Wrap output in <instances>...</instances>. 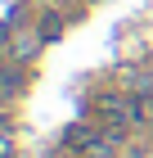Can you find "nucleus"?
Listing matches in <instances>:
<instances>
[{
    "label": "nucleus",
    "instance_id": "nucleus-1",
    "mask_svg": "<svg viewBox=\"0 0 153 158\" xmlns=\"http://www.w3.org/2000/svg\"><path fill=\"white\" fill-rule=\"evenodd\" d=\"M18 86H23L18 68H0V99H5V95H18Z\"/></svg>",
    "mask_w": 153,
    "mask_h": 158
},
{
    "label": "nucleus",
    "instance_id": "nucleus-3",
    "mask_svg": "<svg viewBox=\"0 0 153 158\" xmlns=\"http://www.w3.org/2000/svg\"><path fill=\"white\" fill-rule=\"evenodd\" d=\"M131 95H153V77H131Z\"/></svg>",
    "mask_w": 153,
    "mask_h": 158
},
{
    "label": "nucleus",
    "instance_id": "nucleus-4",
    "mask_svg": "<svg viewBox=\"0 0 153 158\" xmlns=\"http://www.w3.org/2000/svg\"><path fill=\"white\" fill-rule=\"evenodd\" d=\"M54 36H59V18L45 14V18H41V41H54Z\"/></svg>",
    "mask_w": 153,
    "mask_h": 158
},
{
    "label": "nucleus",
    "instance_id": "nucleus-2",
    "mask_svg": "<svg viewBox=\"0 0 153 158\" xmlns=\"http://www.w3.org/2000/svg\"><path fill=\"white\" fill-rule=\"evenodd\" d=\"M41 50V36H27V41H14V59H32Z\"/></svg>",
    "mask_w": 153,
    "mask_h": 158
}]
</instances>
